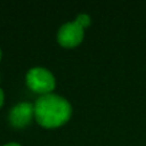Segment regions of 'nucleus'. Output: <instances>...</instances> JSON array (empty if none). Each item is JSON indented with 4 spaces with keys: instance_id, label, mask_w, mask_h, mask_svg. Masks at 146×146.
<instances>
[{
    "instance_id": "nucleus-4",
    "label": "nucleus",
    "mask_w": 146,
    "mask_h": 146,
    "mask_svg": "<svg viewBox=\"0 0 146 146\" xmlns=\"http://www.w3.org/2000/svg\"><path fill=\"white\" fill-rule=\"evenodd\" d=\"M34 116V105L27 102L18 103L9 112V122L15 128L26 127Z\"/></svg>"
},
{
    "instance_id": "nucleus-5",
    "label": "nucleus",
    "mask_w": 146,
    "mask_h": 146,
    "mask_svg": "<svg viewBox=\"0 0 146 146\" xmlns=\"http://www.w3.org/2000/svg\"><path fill=\"white\" fill-rule=\"evenodd\" d=\"M75 21H76L83 29H87V27L90 25V23H91L90 17H89L87 14H79V15L76 16Z\"/></svg>"
},
{
    "instance_id": "nucleus-7",
    "label": "nucleus",
    "mask_w": 146,
    "mask_h": 146,
    "mask_svg": "<svg viewBox=\"0 0 146 146\" xmlns=\"http://www.w3.org/2000/svg\"><path fill=\"white\" fill-rule=\"evenodd\" d=\"M3 146H21V145L17 144V143H8V144H6V145H3Z\"/></svg>"
},
{
    "instance_id": "nucleus-2",
    "label": "nucleus",
    "mask_w": 146,
    "mask_h": 146,
    "mask_svg": "<svg viewBox=\"0 0 146 146\" xmlns=\"http://www.w3.org/2000/svg\"><path fill=\"white\" fill-rule=\"evenodd\" d=\"M26 84L32 91L43 96L51 94L55 89L56 81L52 73L47 68L33 67L26 74Z\"/></svg>"
},
{
    "instance_id": "nucleus-8",
    "label": "nucleus",
    "mask_w": 146,
    "mask_h": 146,
    "mask_svg": "<svg viewBox=\"0 0 146 146\" xmlns=\"http://www.w3.org/2000/svg\"><path fill=\"white\" fill-rule=\"evenodd\" d=\"M1 56H2V54H1V49H0V60H1Z\"/></svg>"
},
{
    "instance_id": "nucleus-3",
    "label": "nucleus",
    "mask_w": 146,
    "mask_h": 146,
    "mask_svg": "<svg viewBox=\"0 0 146 146\" xmlns=\"http://www.w3.org/2000/svg\"><path fill=\"white\" fill-rule=\"evenodd\" d=\"M84 36V29L76 22H68L60 26L57 40L64 48H73L80 44Z\"/></svg>"
},
{
    "instance_id": "nucleus-1",
    "label": "nucleus",
    "mask_w": 146,
    "mask_h": 146,
    "mask_svg": "<svg viewBox=\"0 0 146 146\" xmlns=\"http://www.w3.org/2000/svg\"><path fill=\"white\" fill-rule=\"evenodd\" d=\"M71 115V104L58 95H43L39 97L34 104V117L43 128H58L65 124Z\"/></svg>"
},
{
    "instance_id": "nucleus-6",
    "label": "nucleus",
    "mask_w": 146,
    "mask_h": 146,
    "mask_svg": "<svg viewBox=\"0 0 146 146\" xmlns=\"http://www.w3.org/2000/svg\"><path fill=\"white\" fill-rule=\"evenodd\" d=\"M3 102H5V95H3L2 89L0 88V108H1L2 105H3Z\"/></svg>"
}]
</instances>
